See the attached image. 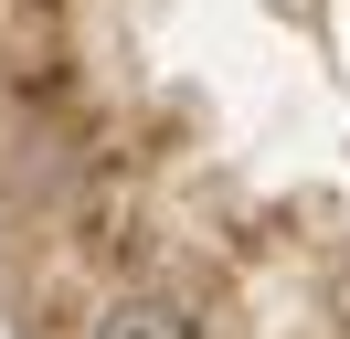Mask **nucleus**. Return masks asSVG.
Returning <instances> with one entry per match:
<instances>
[{
	"label": "nucleus",
	"instance_id": "1",
	"mask_svg": "<svg viewBox=\"0 0 350 339\" xmlns=\"http://www.w3.org/2000/svg\"><path fill=\"white\" fill-rule=\"evenodd\" d=\"M96 339H191V308L180 297H117L96 318Z\"/></svg>",
	"mask_w": 350,
	"mask_h": 339
}]
</instances>
